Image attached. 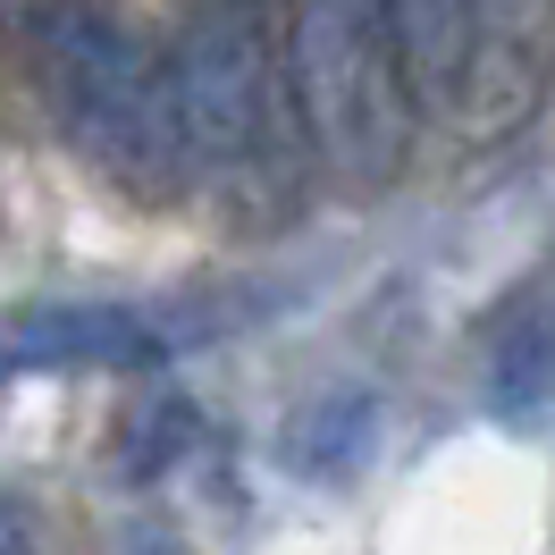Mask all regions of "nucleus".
I'll return each instance as SVG.
<instances>
[{"mask_svg": "<svg viewBox=\"0 0 555 555\" xmlns=\"http://www.w3.org/2000/svg\"><path fill=\"white\" fill-rule=\"evenodd\" d=\"M185 194H210L236 219H270L295 185V85L270 42L261 0H194L169 51Z\"/></svg>", "mask_w": 555, "mask_h": 555, "instance_id": "1", "label": "nucleus"}, {"mask_svg": "<svg viewBox=\"0 0 555 555\" xmlns=\"http://www.w3.org/2000/svg\"><path fill=\"white\" fill-rule=\"evenodd\" d=\"M26 68L42 109L60 118L76 160L118 185L127 203H177L185 194V143H177L169 60L102 9V0H42L26 17Z\"/></svg>", "mask_w": 555, "mask_h": 555, "instance_id": "2", "label": "nucleus"}, {"mask_svg": "<svg viewBox=\"0 0 555 555\" xmlns=\"http://www.w3.org/2000/svg\"><path fill=\"white\" fill-rule=\"evenodd\" d=\"M286 85H295V118H304L328 177L387 185L404 169L413 76H404L396 0H295Z\"/></svg>", "mask_w": 555, "mask_h": 555, "instance_id": "3", "label": "nucleus"}, {"mask_svg": "<svg viewBox=\"0 0 555 555\" xmlns=\"http://www.w3.org/2000/svg\"><path fill=\"white\" fill-rule=\"evenodd\" d=\"M143 362H169V337L127 304L26 312L0 337V371H143Z\"/></svg>", "mask_w": 555, "mask_h": 555, "instance_id": "4", "label": "nucleus"}, {"mask_svg": "<svg viewBox=\"0 0 555 555\" xmlns=\"http://www.w3.org/2000/svg\"><path fill=\"white\" fill-rule=\"evenodd\" d=\"M472 9V93L463 118L505 127L521 102H539V76L555 51V0H463Z\"/></svg>", "mask_w": 555, "mask_h": 555, "instance_id": "5", "label": "nucleus"}, {"mask_svg": "<svg viewBox=\"0 0 555 555\" xmlns=\"http://www.w3.org/2000/svg\"><path fill=\"white\" fill-rule=\"evenodd\" d=\"M396 35H404L413 109L463 118V93H472V9L463 0H396Z\"/></svg>", "mask_w": 555, "mask_h": 555, "instance_id": "6", "label": "nucleus"}, {"mask_svg": "<svg viewBox=\"0 0 555 555\" xmlns=\"http://www.w3.org/2000/svg\"><path fill=\"white\" fill-rule=\"evenodd\" d=\"M547 371H555V328L539 320V328L514 337L505 362H496V413L514 421V429H530V421L547 413Z\"/></svg>", "mask_w": 555, "mask_h": 555, "instance_id": "7", "label": "nucleus"}, {"mask_svg": "<svg viewBox=\"0 0 555 555\" xmlns=\"http://www.w3.org/2000/svg\"><path fill=\"white\" fill-rule=\"evenodd\" d=\"M0 555H26V514L0 496Z\"/></svg>", "mask_w": 555, "mask_h": 555, "instance_id": "8", "label": "nucleus"}, {"mask_svg": "<svg viewBox=\"0 0 555 555\" xmlns=\"http://www.w3.org/2000/svg\"><path fill=\"white\" fill-rule=\"evenodd\" d=\"M143 555H177V547H143Z\"/></svg>", "mask_w": 555, "mask_h": 555, "instance_id": "9", "label": "nucleus"}, {"mask_svg": "<svg viewBox=\"0 0 555 555\" xmlns=\"http://www.w3.org/2000/svg\"><path fill=\"white\" fill-rule=\"evenodd\" d=\"M9 9H17V0H0V17H9Z\"/></svg>", "mask_w": 555, "mask_h": 555, "instance_id": "10", "label": "nucleus"}]
</instances>
